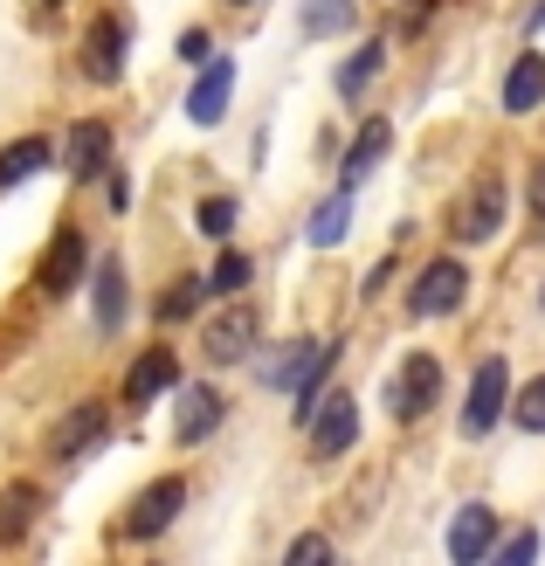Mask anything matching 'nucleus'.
<instances>
[{"label": "nucleus", "mask_w": 545, "mask_h": 566, "mask_svg": "<svg viewBox=\"0 0 545 566\" xmlns=\"http://www.w3.org/2000/svg\"><path fill=\"white\" fill-rule=\"evenodd\" d=\"M255 346H263V304H249V297H221V311L208 325H200V359L208 366H249Z\"/></svg>", "instance_id": "obj_1"}, {"label": "nucleus", "mask_w": 545, "mask_h": 566, "mask_svg": "<svg viewBox=\"0 0 545 566\" xmlns=\"http://www.w3.org/2000/svg\"><path fill=\"white\" fill-rule=\"evenodd\" d=\"M187 497H193V484L180 470H159L146 491H138L132 504H125V518H118V539H132V546H146V539H166V532L180 525V512H187Z\"/></svg>", "instance_id": "obj_2"}, {"label": "nucleus", "mask_w": 545, "mask_h": 566, "mask_svg": "<svg viewBox=\"0 0 545 566\" xmlns=\"http://www.w3.org/2000/svg\"><path fill=\"white\" fill-rule=\"evenodd\" d=\"M380 401H387V415L400 421V429H415V421L436 415V401H442V359H436V353H408V359L387 374V394H380Z\"/></svg>", "instance_id": "obj_3"}, {"label": "nucleus", "mask_w": 545, "mask_h": 566, "mask_svg": "<svg viewBox=\"0 0 545 566\" xmlns=\"http://www.w3.org/2000/svg\"><path fill=\"white\" fill-rule=\"evenodd\" d=\"M504 214H511V193L497 174H483L463 187V201L449 208V242H463V249H483V242H497L504 235Z\"/></svg>", "instance_id": "obj_4"}, {"label": "nucleus", "mask_w": 545, "mask_h": 566, "mask_svg": "<svg viewBox=\"0 0 545 566\" xmlns=\"http://www.w3.org/2000/svg\"><path fill=\"white\" fill-rule=\"evenodd\" d=\"M83 283H91V229L63 221V229L49 235V249L35 256V291L42 297H76Z\"/></svg>", "instance_id": "obj_5"}, {"label": "nucleus", "mask_w": 545, "mask_h": 566, "mask_svg": "<svg viewBox=\"0 0 545 566\" xmlns=\"http://www.w3.org/2000/svg\"><path fill=\"white\" fill-rule=\"evenodd\" d=\"M470 304V263L463 256H428L415 270V291H408V318H455Z\"/></svg>", "instance_id": "obj_6"}, {"label": "nucleus", "mask_w": 545, "mask_h": 566, "mask_svg": "<svg viewBox=\"0 0 545 566\" xmlns=\"http://www.w3.org/2000/svg\"><path fill=\"white\" fill-rule=\"evenodd\" d=\"M111 442V401H76L70 415H55L49 421V436H42V449H49V463H83V457H97V449Z\"/></svg>", "instance_id": "obj_7"}, {"label": "nucleus", "mask_w": 545, "mask_h": 566, "mask_svg": "<svg viewBox=\"0 0 545 566\" xmlns=\"http://www.w3.org/2000/svg\"><path fill=\"white\" fill-rule=\"evenodd\" d=\"M304 442H311V457H318V463L353 457V442H359V401H353V394L325 387V394H318V408L304 415Z\"/></svg>", "instance_id": "obj_8"}, {"label": "nucleus", "mask_w": 545, "mask_h": 566, "mask_svg": "<svg viewBox=\"0 0 545 566\" xmlns=\"http://www.w3.org/2000/svg\"><path fill=\"white\" fill-rule=\"evenodd\" d=\"M132 63V14L125 8H97V21L83 28V76L91 83H125Z\"/></svg>", "instance_id": "obj_9"}, {"label": "nucleus", "mask_w": 545, "mask_h": 566, "mask_svg": "<svg viewBox=\"0 0 545 566\" xmlns=\"http://www.w3.org/2000/svg\"><path fill=\"white\" fill-rule=\"evenodd\" d=\"M511 415V366H504V353H491L470 374V394H463V421H455V429H463L470 442H483L497 429V421Z\"/></svg>", "instance_id": "obj_10"}, {"label": "nucleus", "mask_w": 545, "mask_h": 566, "mask_svg": "<svg viewBox=\"0 0 545 566\" xmlns=\"http://www.w3.org/2000/svg\"><path fill=\"white\" fill-rule=\"evenodd\" d=\"M166 401H174V442H180V449H200V442H208L221 421H228V394H221V387H208V380L174 387Z\"/></svg>", "instance_id": "obj_11"}, {"label": "nucleus", "mask_w": 545, "mask_h": 566, "mask_svg": "<svg viewBox=\"0 0 545 566\" xmlns=\"http://www.w3.org/2000/svg\"><path fill=\"white\" fill-rule=\"evenodd\" d=\"M228 104H235V55H208V70H193L180 111H187V125L214 132V125L228 118Z\"/></svg>", "instance_id": "obj_12"}, {"label": "nucleus", "mask_w": 545, "mask_h": 566, "mask_svg": "<svg viewBox=\"0 0 545 566\" xmlns=\"http://www.w3.org/2000/svg\"><path fill=\"white\" fill-rule=\"evenodd\" d=\"M174 387H180V353H174V346H146V353L125 366L118 401H125V408H153V401H166Z\"/></svg>", "instance_id": "obj_13"}, {"label": "nucleus", "mask_w": 545, "mask_h": 566, "mask_svg": "<svg viewBox=\"0 0 545 566\" xmlns=\"http://www.w3.org/2000/svg\"><path fill=\"white\" fill-rule=\"evenodd\" d=\"M111 125L104 118H70V138H63V166H70V187H97L104 166H111Z\"/></svg>", "instance_id": "obj_14"}, {"label": "nucleus", "mask_w": 545, "mask_h": 566, "mask_svg": "<svg viewBox=\"0 0 545 566\" xmlns=\"http://www.w3.org/2000/svg\"><path fill=\"white\" fill-rule=\"evenodd\" d=\"M132 318V276H125V256H97V291H91V325L97 338H118Z\"/></svg>", "instance_id": "obj_15"}, {"label": "nucleus", "mask_w": 545, "mask_h": 566, "mask_svg": "<svg viewBox=\"0 0 545 566\" xmlns=\"http://www.w3.org/2000/svg\"><path fill=\"white\" fill-rule=\"evenodd\" d=\"M491 546H497V512L483 497H470L463 512L449 518V559L455 566H483V559H491Z\"/></svg>", "instance_id": "obj_16"}, {"label": "nucleus", "mask_w": 545, "mask_h": 566, "mask_svg": "<svg viewBox=\"0 0 545 566\" xmlns=\"http://www.w3.org/2000/svg\"><path fill=\"white\" fill-rule=\"evenodd\" d=\"M49 166H55V138H49V132H21V138H8V146H0V193L42 180Z\"/></svg>", "instance_id": "obj_17"}, {"label": "nucleus", "mask_w": 545, "mask_h": 566, "mask_svg": "<svg viewBox=\"0 0 545 566\" xmlns=\"http://www.w3.org/2000/svg\"><path fill=\"white\" fill-rule=\"evenodd\" d=\"M387 76V35H366V42H353V55L338 63V76H332V97L338 104H359L373 83Z\"/></svg>", "instance_id": "obj_18"}, {"label": "nucleus", "mask_w": 545, "mask_h": 566, "mask_svg": "<svg viewBox=\"0 0 545 566\" xmlns=\"http://www.w3.org/2000/svg\"><path fill=\"white\" fill-rule=\"evenodd\" d=\"M394 153V125L387 118H366L359 132H353V146H346V159H338V187H366V174H373V166H380Z\"/></svg>", "instance_id": "obj_19"}, {"label": "nucleus", "mask_w": 545, "mask_h": 566, "mask_svg": "<svg viewBox=\"0 0 545 566\" xmlns=\"http://www.w3.org/2000/svg\"><path fill=\"white\" fill-rule=\"evenodd\" d=\"M346 235H353V187H332V193H318V201H311L304 242H311V249H338Z\"/></svg>", "instance_id": "obj_20"}, {"label": "nucleus", "mask_w": 545, "mask_h": 566, "mask_svg": "<svg viewBox=\"0 0 545 566\" xmlns=\"http://www.w3.org/2000/svg\"><path fill=\"white\" fill-rule=\"evenodd\" d=\"M497 97H504L511 118H532V111L545 104V55H538V49H525L518 63L504 70V91H497Z\"/></svg>", "instance_id": "obj_21"}, {"label": "nucleus", "mask_w": 545, "mask_h": 566, "mask_svg": "<svg viewBox=\"0 0 545 566\" xmlns=\"http://www.w3.org/2000/svg\"><path fill=\"white\" fill-rule=\"evenodd\" d=\"M297 28L311 42L353 35V28H359V0H297Z\"/></svg>", "instance_id": "obj_22"}, {"label": "nucleus", "mask_w": 545, "mask_h": 566, "mask_svg": "<svg viewBox=\"0 0 545 566\" xmlns=\"http://www.w3.org/2000/svg\"><path fill=\"white\" fill-rule=\"evenodd\" d=\"M42 512V491L28 484V476H14V484H0V546H21L28 525H35Z\"/></svg>", "instance_id": "obj_23"}, {"label": "nucleus", "mask_w": 545, "mask_h": 566, "mask_svg": "<svg viewBox=\"0 0 545 566\" xmlns=\"http://www.w3.org/2000/svg\"><path fill=\"white\" fill-rule=\"evenodd\" d=\"M200 304H208V276H193V270H187V276H174V283H166V291L153 297V318H159V325H187Z\"/></svg>", "instance_id": "obj_24"}, {"label": "nucleus", "mask_w": 545, "mask_h": 566, "mask_svg": "<svg viewBox=\"0 0 545 566\" xmlns=\"http://www.w3.org/2000/svg\"><path fill=\"white\" fill-rule=\"evenodd\" d=\"M249 283H255V256H249V249H235V242H221V256L208 270V297H242Z\"/></svg>", "instance_id": "obj_25"}, {"label": "nucleus", "mask_w": 545, "mask_h": 566, "mask_svg": "<svg viewBox=\"0 0 545 566\" xmlns=\"http://www.w3.org/2000/svg\"><path fill=\"white\" fill-rule=\"evenodd\" d=\"M235 221H242V201L235 193H208V201L193 208V229H200V242H235Z\"/></svg>", "instance_id": "obj_26"}, {"label": "nucleus", "mask_w": 545, "mask_h": 566, "mask_svg": "<svg viewBox=\"0 0 545 566\" xmlns=\"http://www.w3.org/2000/svg\"><path fill=\"white\" fill-rule=\"evenodd\" d=\"M504 421H518L525 436H545V374L525 380V387H511V415Z\"/></svg>", "instance_id": "obj_27"}, {"label": "nucleus", "mask_w": 545, "mask_h": 566, "mask_svg": "<svg viewBox=\"0 0 545 566\" xmlns=\"http://www.w3.org/2000/svg\"><path fill=\"white\" fill-rule=\"evenodd\" d=\"M436 14H442V0H400V8H394V35L400 42H421L428 28H436Z\"/></svg>", "instance_id": "obj_28"}, {"label": "nucleus", "mask_w": 545, "mask_h": 566, "mask_svg": "<svg viewBox=\"0 0 545 566\" xmlns=\"http://www.w3.org/2000/svg\"><path fill=\"white\" fill-rule=\"evenodd\" d=\"M538 532H511V539H497L491 546V559H483V566H518V559H538Z\"/></svg>", "instance_id": "obj_29"}, {"label": "nucleus", "mask_w": 545, "mask_h": 566, "mask_svg": "<svg viewBox=\"0 0 545 566\" xmlns=\"http://www.w3.org/2000/svg\"><path fill=\"white\" fill-rule=\"evenodd\" d=\"M283 559H291V566H311V559H332V539H325V532H297V539L291 546H283Z\"/></svg>", "instance_id": "obj_30"}, {"label": "nucleus", "mask_w": 545, "mask_h": 566, "mask_svg": "<svg viewBox=\"0 0 545 566\" xmlns=\"http://www.w3.org/2000/svg\"><path fill=\"white\" fill-rule=\"evenodd\" d=\"M104 201H111V214L132 208V174H125V166H104Z\"/></svg>", "instance_id": "obj_31"}, {"label": "nucleus", "mask_w": 545, "mask_h": 566, "mask_svg": "<svg viewBox=\"0 0 545 566\" xmlns=\"http://www.w3.org/2000/svg\"><path fill=\"white\" fill-rule=\"evenodd\" d=\"M180 63H208V55H214V35H208V28H180Z\"/></svg>", "instance_id": "obj_32"}, {"label": "nucleus", "mask_w": 545, "mask_h": 566, "mask_svg": "<svg viewBox=\"0 0 545 566\" xmlns=\"http://www.w3.org/2000/svg\"><path fill=\"white\" fill-rule=\"evenodd\" d=\"M525 201H532V229L545 242V159H532V187H525Z\"/></svg>", "instance_id": "obj_33"}, {"label": "nucleus", "mask_w": 545, "mask_h": 566, "mask_svg": "<svg viewBox=\"0 0 545 566\" xmlns=\"http://www.w3.org/2000/svg\"><path fill=\"white\" fill-rule=\"evenodd\" d=\"M387 276H394V256H387V263H373V270L359 276V297L373 304V297H380V291H387Z\"/></svg>", "instance_id": "obj_34"}, {"label": "nucleus", "mask_w": 545, "mask_h": 566, "mask_svg": "<svg viewBox=\"0 0 545 566\" xmlns=\"http://www.w3.org/2000/svg\"><path fill=\"white\" fill-rule=\"evenodd\" d=\"M538 28H545V0H538L532 14H525V35H538Z\"/></svg>", "instance_id": "obj_35"}, {"label": "nucleus", "mask_w": 545, "mask_h": 566, "mask_svg": "<svg viewBox=\"0 0 545 566\" xmlns=\"http://www.w3.org/2000/svg\"><path fill=\"white\" fill-rule=\"evenodd\" d=\"M538 311H545V276H538Z\"/></svg>", "instance_id": "obj_36"}, {"label": "nucleus", "mask_w": 545, "mask_h": 566, "mask_svg": "<svg viewBox=\"0 0 545 566\" xmlns=\"http://www.w3.org/2000/svg\"><path fill=\"white\" fill-rule=\"evenodd\" d=\"M228 8H255V0H228Z\"/></svg>", "instance_id": "obj_37"}]
</instances>
